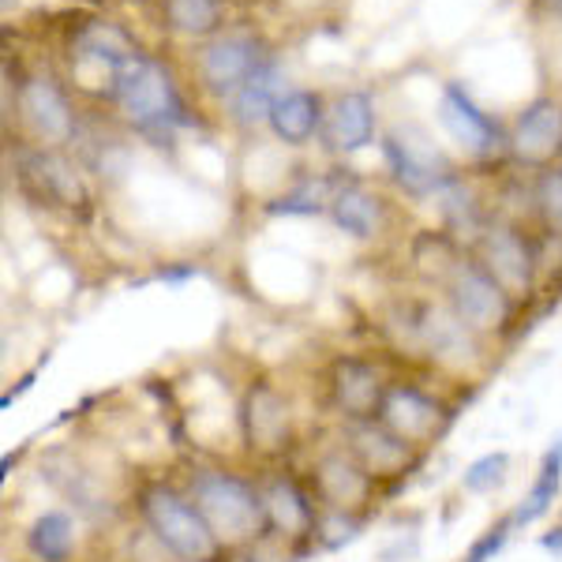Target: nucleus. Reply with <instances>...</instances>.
I'll return each mask as SVG.
<instances>
[{"label": "nucleus", "instance_id": "24", "mask_svg": "<svg viewBox=\"0 0 562 562\" xmlns=\"http://www.w3.org/2000/svg\"><path fill=\"white\" fill-rule=\"evenodd\" d=\"M559 484H562V439L555 447L543 454V465L537 480H532V492L521 498V506L514 510V525H532L537 518L551 510V503H555L559 495Z\"/></svg>", "mask_w": 562, "mask_h": 562}, {"label": "nucleus", "instance_id": "9", "mask_svg": "<svg viewBox=\"0 0 562 562\" xmlns=\"http://www.w3.org/2000/svg\"><path fill=\"white\" fill-rule=\"evenodd\" d=\"M447 420H450L447 405H439L435 397H428L416 386H390L383 409H379V424H386L390 431L402 435L413 447L431 442L435 435L447 428Z\"/></svg>", "mask_w": 562, "mask_h": 562}, {"label": "nucleus", "instance_id": "29", "mask_svg": "<svg viewBox=\"0 0 562 562\" xmlns=\"http://www.w3.org/2000/svg\"><path fill=\"white\" fill-rule=\"evenodd\" d=\"M537 206H540V217L551 233L562 237V169H548L537 184Z\"/></svg>", "mask_w": 562, "mask_h": 562}, {"label": "nucleus", "instance_id": "12", "mask_svg": "<svg viewBox=\"0 0 562 562\" xmlns=\"http://www.w3.org/2000/svg\"><path fill=\"white\" fill-rule=\"evenodd\" d=\"M259 495H262V510H267L270 532H278V537H285V540H304L315 532L319 510H315V503L307 498V492L293 476H285V473L267 476L259 484Z\"/></svg>", "mask_w": 562, "mask_h": 562}, {"label": "nucleus", "instance_id": "11", "mask_svg": "<svg viewBox=\"0 0 562 562\" xmlns=\"http://www.w3.org/2000/svg\"><path fill=\"white\" fill-rule=\"evenodd\" d=\"M480 267H484L510 296L529 293L532 274H537L532 248L525 244L518 229H506V225H495V229L484 233V240H480Z\"/></svg>", "mask_w": 562, "mask_h": 562}, {"label": "nucleus", "instance_id": "31", "mask_svg": "<svg viewBox=\"0 0 562 562\" xmlns=\"http://www.w3.org/2000/svg\"><path fill=\"white\" fill-rule=\"evenodd\" d=\"M543 548H548V551H562V525H559V529H551V532H543Z\"/></svg>", "mask_w": 562, "mask_h": 562}, {"label": "nucleus", "instance_id": "5", "mask_svg": "<svg viewBox=\"0 0 562 562\" xmlns=\"http://www.w3.org/2000/svg\"><path fill=\"white\" fill-rule=\"evenodd\" d=\"M386 161L390 173L409 195H439L450 188V166L435 143L428 139V132L420 128H394L386 135Z\"/></svg>", "mask_w": 562, "mask_h": 562}, {"label": "nucleus", "instance_id": "3", "mask_svg": "<svg viewBox=\"0 0 562 562\" xmlns=\"http://www.w3.org/2000/svg\"><path fill=\"white\" fill-rule=\"evenodd\" d=\"M113 98L121 105V113L143 132H169L177 124H184V102H180L173 79H169L166 68L147 57H139L124 71Z\"/></svg>", "mask_w": 562, "mask_h": 562}, {"label": "nucleus", "instance_id": "8", "mask_svg": "<svg viewBox=\"0 0 562 562\" xmlns=\"http://www.w3.org/2000/svg\"><path fill=\"white\" fill-rule=\"evenodd\" d=\"M312 484L315 498H319V510L346 514H360L371 503V492H375V480L368 476V469L349 450H330V454L315 461Z\"/></svg>", "mask_w": 562, "mask_h": 562}, {"label": "nucleus", "instance_id": "19", "mask_svg": "<svg viewBox=\"0 0 562 562\" xmlns=\"http://www.w3.org/2000/svg\"><path fill=\"white\" fill-rule=\"evenodd\" d=\"M371 135H375V105L368 94L349 90L334 102L330 116H326V143L341 154H352L360 147H368Z\"/></svg>", "mask_w": 562, "mask_h": 562}, {"label": "nucleus", "instance_id": "15", "mask_svg": "<svg viewBox=\"0 0 562 562\" xmlns=\"http://www.w3.org/2000/svg\"><path fill=\"white\" fill-rule=\"evenodd\" d=\"M20 113H23L26 128L38 135L42 143H49V147L68 143L71 132H76L68 98L60 94L49 79H26L23 90H20Z\"/></svg>", "mask_w": 562, "mask_h": 562}, {"label": "nucleus", "instance_id": "26", "mask_svg": "<svg viewBox=\"0 0 562 562\" xmlns=\"http://www.w3.org/2000/svg\"><path fill=\"white\" fill-rule=\"evenodd\" d=\"M334 203V192H330V180H315L307 177L293 192H285L278 203H270V214H319L323 206Z\"/></svg>", "mask_w": 562, "mask_h": 562}, {"label": "nucleus", "instance_id": "22", "mask_svg": "<svg viewBox=\"0 0 562 562\" xmlns=\"http://www.w3.org/2000/svg\"><path fill=\"white\" fill-rule=\"evenodd\" d=\"M330 214H334V225L352 233V237H375L379 222H383V206H379V199L371 192H364V188H357V184L338 188V192H334Z\"/></svg>", "mask_w": 562, "mask_h": 562}, {"label": "nucleus", "instance_id": "10", "mask_svg": "<svg viewBox=\"0 0 562 562\" xmlns=\"http://www.w3.org/2000/svg\"><path fill=\"white\" fill-rule=\"evenodd\" d=\"M346 450L368 469L371 480L405 476L416 465L413 442H405L402 435H394L386 424H379V420L349 424V447Z\"/></svg>", "mask_w": 562, "mask_h": 562}, {"label": "nucleus", "instance_id": "27", "mask_svg": "<svg viewBox=\"0 0 562 562\" xmlns=\"http://www.w3.org/2000/svg\"><path fill=\"white\" fill-rule=\"evenodd\" d=\"M360 537V514H346V510H319V521H315L312 540L326 551H338Z\"/></svg>", "mask_w": 562, "mask_h": 562}, {"label": "nucleus", "instance_id": "33", "mask_svg": "<svg viewBox=\"0 0 562 562\" xmlns=\"http://www.w3.org/2000/svg\"><path fill=\"white\" fill-rule=\"evenodd\" d=\"M214 562H217V559H214Z\"/></svg>", "mask_w": 562, "mask_h": 562}, {"label": "nucleus", "instance_id": "16", "mask_svg": "<svg viewBox=\"0 0 562 562\" xmlns=\"http://www.w3.org/2000/svg\"><path fill=\"white\" fill-rule=\"evenodd\" d=\"M439 121L461 150L484 158V154H492L498 147V128L487 121V113H480L473 98L454 83L442 90V98H439Z\"/></svg>", "mask_w": 562, "mask_h": 562}, {"label": "nucleus", "instance_id": "21", "mask_svg": "<svg viewBox=\"0 0 562 562\" xmlns=\"http://www.w3.org/2000/svg\"><path fill=\"white\" fill-rule=\"evenodd\" d=\"M281 94H285V76H281V68L274 60H262V68L240 87V94L233 98V116H237L240 124L270 121Z\"/></svg>", "mask_w": 562, "mask_h": 562}, {"label": "nucleus", "instance_id": "13", "mask_svg": "<svg viewBox=\"0 0 562 562\" xmlns=\"http://www.w3.org/2000/svg\"><path fill=\"white\" fill-rule=\"evenodd\" d=\"M386 383L375 368L364 364V360H338L330 371V394L338 413L346 416L349 424L360 420H379V409L386 402Z\"/></svg>", "mask_w": 562, "mask_h": 562}, {"label": "nucleus", "instance_id": "23", "mask_svg": "<svg viewBox=\"0 0 562 562\" xmlns=\"http://www.w3.org/2000/svg\"><path fill=\"white\" fill-rule=\"evenodd\" d=\"M26 548L42 562H68L71 548H76V525L65 510H45L26 532Z\"/></svg>", "mask_w": 562, "mask_h": 562}, {"label": "nucleus", "instance_id": "17", "mask_svg": "<svg viewBox=\"0 0 562 562\" xmlns=\"http://www.w3.org/2000/svg\"><path fill=\"white\" fill-rule=\"evenodd\" d=\"M262 68L259 45L251 38H222L203 53V83L214 94H240V87Z\"/></svg>", "mask_w": 562, "mask_h": 562}, {"label": "nucleus", "instance_id": "14", "mask_svg": "<svg viewBox=\"0 0 562 562\" xmlns=\"http://www.w3.org/2000/svg\"><path fill=\"white\" fill-rule=\"evenodd\" d=\"M20 177L42 203L53 206H79L87 199L79 169L57 150H26L20 158Z\"/></svg>", "mask_w": 562, "mask_h": 562}, {"label": "nucleus", "instance_id": "4", "mask_svg": "<svg viewBox=\"0 0 562 562\" xmlns=\"http://www.w3.org/2000/svg\"><path fill=\"white\" fill-rule=\"evenodd\" d=\"M510 301L498 281L480 262H458L450 270V307L473 334H495L510 319Z\"/></svg>", "mask_w": 562, "mask_h": 562}, {"label": "nucleus", "instance_id": "25", "mask_svg": "<svg viewBox=\"0 0 562 562\" xmlns=\"http://www.w3.org/2000/svg\"><path fill=\"white\" fill-rule=\"evenodd\" d=\"M166 20L180 34H211L222 12L217 0H166Z\"/></svg>", "mask_w": 562, "mask_h": 562}, {"label": "nucleus", "instance_id": "32", "mask_svg": "<svg viewBox=\"0 0 562 562\" xmlns=\"http://www.w3.org/2000/svg\"><path fill=\"white\" fill-rule=\"evenodd\" d=\"M551 4H555V8H559V12H562V0H551Z\"/></svg>", "mask_w": 562, "mask_h": 562}, {"label": "nucleus", "instance_id": "20", "mask_svg": "<svg viewBox=\"0 0 562 562\" xmlns=\"http://www.w3.org/2000/svg\"><path fill=\"white\" fill-rule=\"evenodd\" d=\"M323 124V105L312 90H285L278 98L274 113H270V128L281 143L289 147H301V143L312 139Z\"/></svg>", "mask_w": 562, "mask_h": 562}, {"label": "nucleus", "instance_id": "28", "mask_svg": "<svg viewBox=\"0 0 562 562\" xmlns=\"http://www.w3.org/2000/svg\"><path fill=\"white\" fill-rule=\"evenodd\" d=\"M506 469H510V454H503V450H495V454L476 458L473 465L465 469V476H461V484H465V492H473V495H487V492H495V487H503Z\"/></svg>", "mask_w": 562, "mask_h": 562}, {"label": "nucleus", "instance_id": "7", "mask_svg": "<svg viewBox=\"0 0 562 562\" xmlns=\"http://www.w3.org/2000/svg\"><path fill=\"white\" fill-rule=\"evenodd\" d=\"M240 431L251 454L281 458L293 447V413L270 383H251L240 402Z\"/></svg>", "mask_w": 562, "mask_h": 562}, {"label": "nucleus", "instance_id": "18", "mask_svg": "<svg viewBox=\"0 0 562 562\" xmlns=\"http://www.w3.org/2000/svg\"><path fill=\"white\" fill-rule=\"evenodd\" d=\"M510 147L521 161H529V166H548L562 150V109L555 102H548V98L532 102L518 116Z\"/></svg>", "mask_w": 562, "mask_h": 562}, {"label": "nucleus", "instance_id": "6", "mask_svg": "<svg viewBox=\"0 0 562 562\" xmlns=\"http://www.w3.org/2000/svg\"><path fill=\"white\" fill-rule=\"evenodd\" d=\"M139 57L143 53L135 49V42L113 23H87L76 34V45H71V65H76L79 79L83 83H105L109 90H116L121 76Z\"/></svg>", "mask_w": 562, "mask_h": 562}, {"label": "nucleus", "instance_id": "2", "mask_svg": "<svg viewBox=\"0 0 562 562\" xmlns=\"http://www.w3.org/2000/svg\"><path fill=\"white\" fill-rule=\"evenodd\" d=\"M139 510L150 537L180 562H214L222 559V540L199 514L192 495H180L166 484H150L139 495Z\"/></svg>", "mask_w": 562, "mask_h": 562}, {"label": "nucleus", "instance_id": "1", "mask_svg": "<svg viewBox=\"0 0 562 562\" xmlns=\"http://www.w3.org/2000/svg\"><path fill=\"white\" fill-rule=\"evenodd\" d=\"M192 503L222 548H240V543H256L267 529V510H262V495L256 484L240 480L237 473H222V469H203L192 476Z\"/></svg>", "mask_w": 562, "mask_h": 562}, {"label": "nucleus", "instance_id": "30", "mask_svg": "<svg viewBox=\"0 0 562 562\" xmlns=\"http://www.w3.org/2000/svg\"><path fill=\"white\" fill-rule=\"evenodd\" d=\"M510 529H518V525H514V514H510V518L498 521L495 529H487L484 540H476L473 551H469V555L461 559V562H487L492 555H498V551L506 548V540H510Z\"/></svg>", "mask_w": 562, "mask_h": 562}]
</instances>
